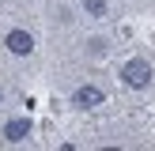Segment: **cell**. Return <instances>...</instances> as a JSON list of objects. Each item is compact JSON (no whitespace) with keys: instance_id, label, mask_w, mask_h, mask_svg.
Returning <instances> with one entry per match:
<instances>
[{"instance_id":"4","label":"cell","mask_w":155,"mask_h":151,"mask_svg":"<svg viewBox=\"0 0 155 151\" xmlns=\"http://www.w3.org/2000/svg\"><path fill=\"white\" fill-rule=\"evenodd\" d=\"M30 128H34L30 117H12V121L4 125V143H23V140L30 136Z\"/></svg>"},{"instance_id":"2","label":"cell","mask_w":155,"mask_h":151,"mask_svg":"<svg viewBox=\"0 0 155 151\" xmlns=\"http://www.w3.org/2000/svg\"><path fill=\"white\" fill-rule=\"evenodd\" d=\"M102 102H106V91L95 87V83H83V87L72 91V106L76 110H98Z\"/></svg>"},{"instance_id":"7","label":"cell","mask_w":155,"mask_h":151,"mask_svg":"<svg viewBox=\"0 0 155 151\" xmlns=\"http://www.w3.org/2000/svg\"><path fill=\"white\" fill-rule=\"evenodd\" d=\"M0 98H4V91H0Z\"/></svg>"},{"instance_id":"6","label":"cell","mask_w":155,"mask_h":151,"mask_svg":"<svg viewBox=\"0 0 155 151\" xmlns=\"http://www.w3.org/2000/svg\"><path fill=\"white\" fill-rule=\"evenodd\" d=\"M87 53H91V57H106V38H91V42H87Z\"/></svg>"},{"instance_id":"3","label":"cell","mask_w":155,"mask_h":151,"mask_svg":"<svg viewBox=\"0 0 155 151\" xmlns=\"http://www.w3.org/2000/svg\"><path fill=\"white\" fill-rule=\"evenodd\" d=\"M4 45H8V53H15V57H30V53H34V34L23 30V27H12L8 38H4Z\"/></svg>"},{"instance_id":"5","label":"cell","mask_w":155,"mask_h":151,"mask_svg":"<svg viewBox=\"0 0 155 151\" xmlns=\"http://www.w3.org/2000/svg\"><path fill=\"white\" fill-rule=\"evenodd\" d=\"M83 11H87L91 19H102V15L110 11V0H83Z\"/></svg>"},{"instance_id":"1","label":"cell","mask_w":155,"mask_h":151,"mask_svg":"<svg viewBox=\"0 0 155 151\" xmlns=\"http://www.w3.org/2000/svg\"><path fill=\"white\" fill-rule=\"evenodd\" d=\"M151 64L144 57H133V60H125V64H121V83H125V87H133V91H144L151 83Z\"/></svg>"}]
</instances>
